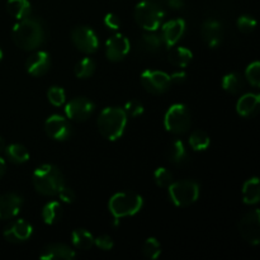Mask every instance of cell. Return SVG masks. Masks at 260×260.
<instances>
[{
  "label": "cell",
  "mask_w": 260,
  "mask_h": 260,
  "mask_svg": "<svg viewBox=\"0 0 260 260\" xmlns=\"http://www.w3.org/2000/svg\"><path fill=\"white\" fill-rule=\"evenodd\" d=\"M46 37L47 33L43 20L32 15L19 20L12 30L13 42L24 51H33L42 46Z\"/></svg>",
  "instance_id": "obj_1"
},
{
  "label": "cell",
  "mask_w": 260,
  "mask_h": 260,
  "mask_svg": "<svg viewBox=\"0 0 260 260\" xmlns=\"http://www.w3.org/2000/svg\"><path fill=\"white\" fill-rule=\"evenodd\" d=\"M33 185L36 190L42 196H52L58 194L61 188L65 185V179L57 167L51 164H43L38 167L33 173Z\"/></svg>",
  "instance_id": "obj_2"
},
{
  "label": "cell",
  "mask_w": 260,
  "mask_h": 260,
  "mask_svg": "<svg viewBox=\"0 0 260 260\" xmlns=\"http://www.w3.org/2000/svg\"><path fill=\"white\" fill-rule=\"evenodd\" d=\"M127 124V114L123 109L109 107L103 109L98 117V129L104 139L116 141L121 139Z\"/></svg>",
  "instance_id": "obj_3"
},
{
  "label": "cell",
  "mask_w": 260,
  "mask_h": 260,
  "mask_svg": "<svg viewBox=\"0 0 260 260\" xmlns=\"http://www.w3.org/2000/svg\"><path fill=\"white\" fill-rule=\"evenodd\" d=\"M164 17V5L156 0H142L135 8V19L137 24L147 32H156L161 27Z\"/></svg>",
  "instance_id": "obj_4"
},
{
  "label": "cell",
  "mask_w": 260,
  "mask_h": 260,
  "mask_svg": "<svg viewBox=\"0 0 260 260\" xmlns=\"http://www.w3.org/2000/svg\"><path fill=\"white\" fill-rule=\"evenodd\" d=\"M144 201L141 196L131 192L117 193L109 201V211L114 218L134 216L142 208Z\"/></svg>",
  "instance_id": "obj_5"
},
{
  "label": "cell",
  "mask_w": 260,
  "mask_h": 260,
  "mask_svg": "<svg viewBox=\"0 0 260 260\" xmlns=\"http://www.w3.org/2000/svg\"><path fill=\"white\" fill-rule=\"evenodd\" d=\"M168 189L170 200L177 207H188L200 197V185L193 180L173 182Z\"/></svg>",
  "instance_id": "obj_6"
},
{
  "label": "cell",
  "mask_w": 260,
  "mask_h": 260,
  "mask_svg": "<svg viewBox=\"0 0 260 260\" xmlns=\"http://www.w3.org/2000/svg\"><path fill=\"white\" fill-rule=\"evenodd\" d=\"M192 116L190 111L184 104H173L164 117V126L172 134H184L190 128Z\"/></svg>",
  "instance_id": "obj_7"
},
{
  "label": "cell",
  "mask_w": 260,
  "mask_h": 260,
  "mask_svg": "<svg viewBox=\"0 0 260 260\" xmlns=\"http://www.w3.org/2000/svg\"><path fill=\"white\" fill-rule=\"evenodd\" d=\"M71 41L79 51L86 53V55L96 52V50L99 48L98 36L91 28L85 27V25L74 28L71 32Z\"/></svg>",
  "instance_id": "obj_8"
},
{
  "label": "cell",
  "mask_w": 260,
  "mask_h": 260,
  "mask_svg": "<svg viewBox=\"0 0 260 260\" xmlns=\"http://www.w3.org/2000/svg\"><path fill=\"white\" fill-rule=\"evenodd\" d=\"M141 84L145 90L149 93L159 95L165 93L170 88V78L164 71L146 70L141 74Z\"/></svg>",
  "instance_id": "obj_9"
},
{
  "label": "cell",
  "mask_w": 260,
  "mask_h": 260,
  "mask_svg": "<svg viewBox=\"0 0 260 260\" xmlns=\"http://www.w3.org/2000/svg\"><path fill=\"white\" fill-rule=\"evenodd\" d=\"M239 231L244 240L253 245L260 243V211L255 208L251 212L246 213L239 223Z\"/></svg>",
  "instance_id": "obj_10"
},
{
  "label": "cell",
  "mask_w": 260,
  "mask_h": 260,
  "mask_svg": "<svg viewBox=\"0 0 260 260\" xmlns=\"http://www.w3.org/2000/svg\"><path fill=\"white\" fill-rule=\"evenodd\" d=\"M95 111V106L88 98H74L65 106V113L73 121L84 122L90 118Z\"/></svg>",
  "instance_id": "obj_11"
},
{
  "label": "cell",
  "mask_w": 260,
  "mask_h": 260,
  "mask_svg": "<svg viewBox=\"0 0 260 260\" xmlns=\"http://www.w3.org/2000/svg\"><path fill=\"white\" fill-rule=\"evenodd\" d=\"M46 134L56 141H65L71 136V124L65 117L53 114L45 123Z\"/></svg>",
  "instance_id": "obj_12"
},
{
  "label": "cell",
  "mask_w": 260,
  "mask_h": 260,
  "mask_svg": "<svg viewBox=\"0 0 260 260\" xmlns=\"http://www.w3.org/2000/svg\"><path fill=\"white\" fill-rule=\"evenodd\" d=\"M129 48H131V45H129L128 38L119 33L112 36L106 42L107 57L112 62H118V61L123 60L127 53L129 52Z\"/></svg>",
  "instance_id": "obj_13"
},
{
  "label": "cell",
  "mask_w": 260,
  "mask_h": 260,
  "mask_svg": "<svg viewBox=\"0 0 260 260\" xmlns=\"http://www.w3.org/2000/svg\"><path fill=\"white\" fill-rule=\"evenodd\" d=\"M184 32V19L178 18V19H173L165 23L161 27V33H160V36H161L164 46H167V47H173V46H175L179 42V40L183 37Z\"/></svg>",
  "instance_id": "obj_14"
},
{
  "label": "cell",
  "mask_w": 260,
  "mask_h": 260,
  "mask_svg": "<svg viewBox=\"0 0 260 260\" xmlns=\"http://www.w3.org/2000/svg\"><path fill=\"white\" fill-rule=\"evenodd\" d=\"M33 229L29 222L24 220H18L10 223L4 231V238L9 243H24L32 236Z\"/></svg>",
  "instance_id": "obj_15"
},
{
  "label": "cell",
  "mask_w": 260,
  "mask_h": 260,
  "mask_svg": "<svg viewBox=\"0 0 260 260\" xmlns=\"http://www.w3.org/2000/svg\"><path fill=\"white\" fill-rule=\"evenodd\" d=\"M201 35L208 47L216 48L221 45L223 38V27L218 20H206L201 28Z\"/></svg>",
  "instance_id": "obj_16"
},
{
  "label": "cell",
  "mask_w": 260,
  "mask_h": 260,
  "mask_svg": "<svg viewBox=\"0 0 260 260\" xmlns=\"http://www.w3.org/2000/svg\"><path fill=\"white\" fill-rule=\"evenodd\" d=\"M23 206V198L17 193H5L0 196V218L10 220L19 213Z\"/></svg>",
  "instance_id": "obj_17"
},
{
  "label": "cell",
  "mask_w": 260,
  "mask_h": 260,
  "mask_svg": "<svg viewBox=\"0 0 260 260\" xmlns=\"http://www.w3.org/2000/svg\"><path fill=\"white\" fill-rule=\"evenodd\" d=\"M27 71L33 76H42L50 70L51 58L50 55L45 51H37L28 57L25 62Z\"/></svg>",
  "instance_id": "obj_18"
},
{
  "label": "cell",
  "mask_w": 260,
  "mask_h": 260,
  "mask_svg": "<svg viewBox=\"0 0 260 260\" xmlns=\"http://www.w3.org/2000/svg\"><path fill=\"white\" fill-rule=\"evenodd\" d=\"M75 258V251L65 244H50L40 254V259L43 260H71Z\"/></svg>",
  "instance_id": "obj_19"
},
{
  "label": "cell",
  "mask_w": 260,
  "mask_h": 260,
  "mask_svg": "<svg viewBox=\"0 0 260 260\" xmlns=\"http://www.w3.org/2000/svg\"><path fill=\"white\" fill-rule=\"evenodd\" d=\"M137 46H139L140 51L146 53V55H157L164 47V42H162V38L160 35L146 30V33L141 36Z\"/></svg>",
  "instance_id": "obj_20"
},
{
  "label": "cell",
  "mask_w": 260,
  "mask_h": 260,
  "mask_svg": "<svg viewBox=\"0 0 260 260\" xmlns=\"http://www.w3.org/2000/svg\"><path fill=\"white\" fill-rule=\"evenodd\" d=\"M260 103V96L258 94L248 93L244 94L236 104V111L241 117H251L258 109Z\"/></svg>",
  "instance_id": "obj_21"
},
{
  "label": "cell",
  "mask_w": 260,
  "mask_h": 260,
  "mask_svg": "<svg viewBox=\"0 0 260 260\" xmlns=\"http://www.w3.org/2000/svg\"><path fill=\"white\" fill-rule=\"evenodd\" d=\"M7 10L13 18L22 20L32 14V5L29 0H8Z\"/></svg>",
  "instance_id": "obj_22"
},
{
  "label": "cell",
  "mask_w": 260,
  "mask_h": 260,
  "mask_svg": "<svg viewBox=\"0 0 260 260\" xmlns=\"http://www.w3.org/2000/svg\"><path fill=\"white\" fill-rule=\"evenodd\" d=\"M168 157L174 165H183L188 161L189 155H188L187 147L182 140H174L170 144L168 150Z\"/></svg>",
  "instance_id": "obj_23"
},
{
  "label": "cell",
  "mask_w": 260,
  "mask_h": 260,
  "mask_svg": "<svg viewBox=\"0 0 260 260\" xmlns=\"http://www.w3.org/2000/svg\"><path fill=\"white\" fill-rule=\"evenodd\" d=\"M193 58V53L189 48L174 47L170 50L168 60L173 66L177 68H187Z\"/></svg>",
  "instance_id": "obj_24"
},
{
  "label": "cell",
  "mask_w": 260,
  "mask_h": 260,
  "mask_svg": "<svg viewBox=\"0 0 260 260\" xmlns=\"http://www.w3.org/2000/svg\"><path fill=\"white\" fill-rule=\"evenodd\" d=\"M222 88L230 94H240L245 88V81L238 73L226 74L222 79Z\"/></svg>",
  "instance_id": "obj_25"
},
{
  "label": "cell",
  "mask_w": 260,
  "mask_h": 260,
  "mask_svg": "<svg viewBox=\"0 0 260 260\" xmlns=\"http://www.w3.org/2000/svg\"><path fill=\"white\" fill-rule=\"evenodd\" d=\"M62 206L60 205V202H48L47 205H45L42 210V220L43 222L47 223V225H55L62 217Z\"/></svg>",
  "instance_id": "obj_26"
},
{
  "label": "cell",
  "mask_w": 260,
  "mask_h": 260,
  "mask_svg": "<svg viewBox=\"0 0 260 260\" xmlns=\"http://www.w3.org/2000/svg\"><path fill=\"white\" fill-rule=\"evenodd\" d=\"M243 200L246 205H255L260 200V188L259 179L256 177L251 178L244 184L243 188Z\"/></svg>",
  "instance_id": "obj_27"
},
{
  "label": "cell",
  "mask_w": 260,
  "mask_h": 260,
  "mask_svg": "<svg viewBox=\"0 0 260 260\" xmlns=\"http://www.w3.org/2000/svg\"><path fill=\"white\" fill-rule=\"evenodd\" d=\"M71 240H73L74 246L79 250H89L94 245L93 235L88 230H84V229L74 230L73 235H71Z\"/></svg>",
  "instance_id": "obj_28"
},
{
  "label": "cell",
  "mask_w": 260,
  "mask_h": 260,
  "mask_svg": "<svg viewBox=\"0 0 260 260\" xmlns=\"http://www.w3.org/2000/svg\"><path fill=\"white\" fill-rule=\"evenodd\" d=\"M7 157L14 164H23L29 160V152L22 144H12L5 149Z\"/></svg>",
  "instance_id": "obj_29"
},
{
  "label": "cell",
  "mask_w": 260,
  "mask_h": 260,
  "mask_svg": "<svg viewBox=\"0 0 260 260\" xmlns=\"http://www.w3.org/2000/svg\"><path fill=\"white\" fill-rule=\"evenodd\" d=\"M189 145L194 151H205L211 145V139L202 129H196L189 136Z\"/></svg>",
  "instance_id": "obj_30"
},
{
  "label": "cell",
  "mask_w": 260,
  "mask_h": 260,
  "mask_svg": "<svg viewBox=\"0 0 260 260\" xmlns=\"http://www.w3.org/2000/svg\"><path fill=\"white\" fill-rule=\"evenodd\" d=\"M95 71V62L90 57H85L79 61L75 66V76L79 79H88Z\"/></svg>",
  "instance_id": "obj_31"
},
{
  "label": "cell",
  "mask_w": 260,
  "mask_h": 260,
  "mask_svg": "<svg viewBox=\"0 0 260 260\" xmlns=\"http://www.w3.org/2000/svg\"><path fill=\"white\" fill-rule=\"evenodd\" d=\"M142 253H144L145 258L155 260L161 254V245L155 238H149L142 246Z\"/></svg>",
  "instance_id": "obj_32"
},
{
  "label": "cell",
  "mask_w": 260,
  "mask_h": 260,
  "mask_svg": "<svg viewBox=\"0 0 260 260\" xmlns=\"http://www.w3.org/2000/svg\"><path fill=\"white\" fill-rule=\"evenodd\" d=\"M154 180L157 187L160 188H168L174 182L173 180V174L167 168H157L154 173Z\"/></svg>",
  "instance_id": "obj_33"
},
{
  "label": "cell",
  "mask_w": 260,
  "mask_h": 260,
  "mask_svg": "<svg viewBox=\"0 0 260 260\" xmlns=\"http://www.w3.org/2000/svg\"><path fill=\"white\" fill-rule=\"evenodd\" d=\"M47 96L50 103L55 107H61L66 101L65 90L60 86H51L47 91Z\"/></svg>",
  "instance_id": "obj_34"
},
{
  "label": "cell",
  "mask_w": 260,
  "mask_h": 260,
  "mask_svg": "<svg viewBox=\"0 0 260 260\" xmlns=\"http://www.w3.org/2000/svg\"><path fill=\"white\" fill-rule=\"evenodd\" d=\"M246 80L251 84L253 86L258 88L260 85V62L259 61H254L253 63L246 68L245 71Z\"/></svg>",
  "instance_id": "obj_35"
},
{
  "label": "cell",
  "mask_w": 260,
  "mask_h": 260,
  "mask_svg": "<svg viewBox=\"0 0 260 260\" xmlns=\"http://www.w3.org/2000/svg\"><path fill=\"white\" fill-rule=\"evenodd\" d=\"M238 29L243 33H251L256 27V20L251 15H241L236 22Z\"/></svg>",
  "instance_id": "obj_36"
},
{
  "label": "cell",
  "mask_w": 260,
  "mask_h": 260,
  "mask_svg": "<svg viewBox=\"0 0 260 260\" xmlns=\"http://www.w3.org/2000/svg\"><path fill=\"white\" fill-rule=\"evenodd\" d=\"M123 111L126 112L127 116L135 118V117H139L144 113V106L139 101H129L124 104Z\"/></svg>",
  "instance_id": "obj_37"
},
{
  "label": "cell",
  "mask_w": 260,
  "mask_h": 260,
  "mask_svg": "<svg viewBox=\"0 0 260 260\" xmlns=\"http://www.w3.org/2000/svg\"><path fill=\"white\" fill-rule=\"evenodd\" d=\"M94 244H95L101 250H104V251H109L112 250V248H113V240H112L111 236L108 235L98 236L96 239H94Z\"/></svg>",
  "instance_id": "obj_38"
},
{
  "label": "cell",
  "mask_w": 260,
  "mask_h": 260,
  "mask_svg": "<svg viewBox=\"0 0 260 260\" xmlns=\"http://www.w3.org/2000/svg\"><path fill=\"white\" fill-rule=\"evenodd\" d=\"M104 24L107 28L112 30H118L121 28V20H119L118 15L114 14V13H108V14L104 17Z\"/></svg>",
  "instance_id": "obj_39"
},
{
  "label": "cell",
  "mask_w": 260,
  "mask_h": 260,
  "mask_svg": "<svg viewBox=\"0 0 260 260\" xmlns=\"http://www.w3.org/2000/svg\"><path fill=\"white\" fill-rule=\"evenodd\" d=\"M58 197H60V200L62 201V202L65 203H73L74 201H75V192H74L71 188H68L63 185L62 188H61V190L58 192Z\"/></svg>",
  "instance_id": "obj_40"
},
{
  "label": "cell",
  "mask_w": 260,
  "mask_h": 260,
  "mask_svg": "<svg viewBox=\"0 0 260 260\" xmlns=\"http://www.w3.org/2000/svg\"><path fill=\"white\" fill-rule=\"evenodd\" d=\"M170 78V83H174V84H182L187 80V74L184 71H178V73L172 74L169 76Z\"/></svg>",
  "instance_id": "obj_41"
},
{
  "label": "cell",
  "mask_w": 260,
  "mask_h": 260,
  "mask_svg": "<svg viewBox=\"0 0 260 260\" xmlns=\"http://www.w3.org/2000/svg\"><path fill=\"white\" fill-rule=\"evenodd\" d=\"M165 7L173 10H179L184 7V0H165Z\"/></svg>",
  "instance_id": "obj_42"
},
{
  "label": "cell",
  "mask_w": 260,
  "mask_h": 260,
  "mask_svg": "<svg viewBox=\"0 0 260 260\" xmlns=\"http://www.w3.org/2000/svg\"><path fill=\"white\" fill-rule=\"evenodd\" d=\"M5 170H7V164H5L4 159L0 157V179H2L3 175L5 174Z\"/></svg>",
  "instance_id": "obj_43"
},
{
  "label": "cell",
  "mask_w": 260,
  "mask_h": 260,
  "mask_svg": "<svg viewBox=\"0 0 260 260\" xmlns=\"http://www.w3.org/2000/svg\"><path fill=\"white\" fill-rule=\"evenodd\" d=\"M5 149H7V144H5L4 139L0 137V155H2L3 152H5Z\"/></svg>",
  "instance_id": "obj_44"
},
{
  "label": "cell",
  "mask_w": 260,
  "mask_h": 260,
  "mask_svg": "<svg viewBox=\"0 0 260 260\" xmlns=\"http://www.w3.org/2000/svg\"><path fill=\"white\" fill-rule=\"evenodd\" d=\"M2 60H3V51L0 50V61H2Z\"/></svg>",
  "instance_id": "obj_45"
}]
</instances>
